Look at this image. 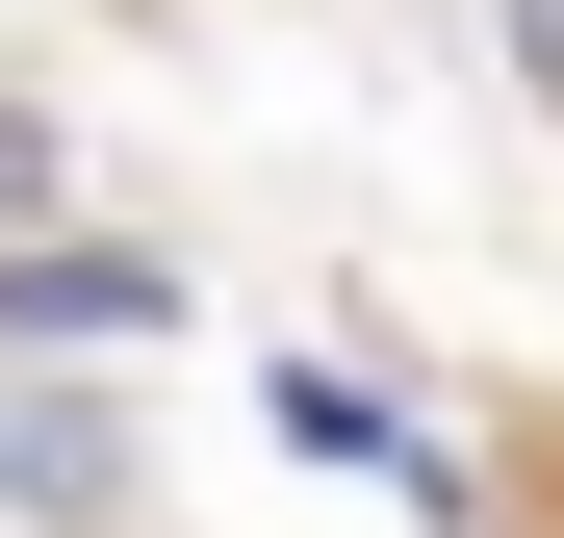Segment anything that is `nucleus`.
Returning <instances> with one entry per match:
<instances>
[{
    "label": "nucleus",
    "instance_id": "nucleus-4",
    "mask_svg": "<svg viewBox=\"0 0 564 538\" xmlns=\"http://www.w3.org/2000/svg\"><path fill=\"white\" fill-rule=\"evenodd\" d=\"M513 77H539V103H564V0H513Z\"/></svg>",
    "mask_w": 564,
    "mask_h": 538
},
{
    "label": "nucleus",
    "instance_id": "nucleus-3",
    "mask_svg": "<svg viewBox=\"0 0 564 538\" xmlns=\"http://www.w3.org/2000/svg\"><path fill=\"white\" fill-rule=\"evenodd\" d=\"M77 206V129H26V103H0V231H52Z\"/></svg>",
    "mask_w": 564,
    "mask_h": 538
},
{
    "label": "nucleus",
    "instance_id": "nucleus-5",
    "mask_svg": "<svg viewBox=\"0 0 564 538\" xmlns=\"http://www.w3.org/2000/svg\"><path fill=\"white\" fill-rule=\"evenodd\" d=\"M0 538H52V513H0Z\"/></svg>",
    "mask_w": 564,
    "mask_h": 538
},
{
    "label": "nucleus",
    "instance_id": "nucleus-2",
    "mask_svg": "<svg viewBox=\"0 0 564 538\" xmlns=\"http://www.w3.org/2000/svg\"><path fill=\"white\" fill-rule=\"evenodd\" d=\"M0 513H129V436L104 410H0Z\"/></svg>",
    "mask_w": 564,
    "mask_h": 538
},
{
    "label": "nucleus",
    "instance_id": "nucleus-1",
    "mask_svg": "<svg viewBox=\"0 0 564 538\" xmlns=\"http://www.w3.org/2000/svg\"><path fill=\"white\" fill-rule=\"evenodd\" d=\"M104 333H180V256H129V231L26 256V231H0V359H104Z\"/></svg>",
    "mask_w": 564,
    "mask_h": 538
}]
</instances>
